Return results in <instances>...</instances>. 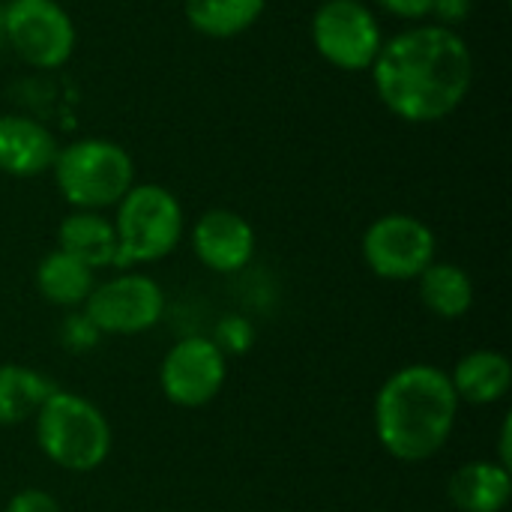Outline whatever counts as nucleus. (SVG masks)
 I'll list each match as a JSON object with an SVG mask.
<instances>
[{"instance_id": "20", "label": "nucleus", "mask_w": 512, "mask_h": 512, "mask_svg": "<svg viewBox=\"0 0 512 512\" xmlns=\"http://www.w3.org/2000/svg\"><path fill=\"white\" fill-rule=\"evenodd\" d=\"M252 342H255V330H252V324H249L246 318L228 315V318L219 321L213 345H216L225 357H228V354H243V351H249Z\"/></svg>"}, {"instance_id": "2", "label": "nucleus", "mask_w": 512, "mask_h": 512, "mask_svg": "<svg viewBox=\"0 0 512 512\" xmlns=\"http://www.w3.org/2000/svg\"><path fill=\"white\" fill-rule=\"evenodd\" d=\"M459 399L450 375L429 363L393 372L375 396V435L381 447L408 465L444 450L453 435Z\"/></svg>"}, {"instance_id": "1", "label": "nucleus", "mask_w": 512, "mask_h": 512, "mask_svg": "<svg viewBox=\"0 0 512 512\" xmlns=\"http://www.w3.org/2000/svg\"><path fill=\"white\" fill-rule=\"evenodd\" d=\"M372 81L381 102L405 123H438L468 96L474 57L468 42L447 24H417L384 39Z\"/></svg>"}, {"instance_id": "16", "label": "nucleus", "mask_w": 512, "mask_h": 512, "mask_svg": "<svg viewBox=\"0 0 512 512\" xmlns=\"http://www.w3.org/2000/svg\"><path fill=\"white\" fill-rule=\"evenodd\" d=\"M417 291H420L423 306L444 321H456L468 315V309L474 306L471 276L459 264H450V261H432L417 276Z\"/></svg>"}, {"instance_id": "7", "label": "nucleus", "mask_w": 512, "mask_h": 512, "mask_svg": "<svg viewBox=\"0 0 512 512\" xmlns=\"http://www.w3.org/2000/svg\"><path fill=\"white\" fill-rule=\"evenodd\" d=\"M3 30L15 54L36 69H57L75 51V24L54 0H9Z\"/></svg>"}, {"instance_id": "11", "label": "nucleus", "mask_w": 512, "mask_h": 512, "mask_svg": "<svg viewBox=\"0 0 512 512\" xmlns=\"http://www.w3.org/2000/svg\"><path fill=\"white\" fill-rule=\"evenodd\" d=\"M192 249L213 273H237L255 255V228L234 210H207L192 228Z\"/></svg>"}, {"instance_id": "17", "label": "nucleus", "mask_w": 512, "mask_h": 512, "mask_svg": "<svg viewBox=\"0 0 512 512\" xmlns=\"http://www.w3.org/2000/svg\"><path fill=\"white\" fill-rule=\"evenodd\" d=\"M96 270H90L87 264H81L78 258L54 249L48 252L39 267H36V291L51 303V306H63V309H78L84 306V300L90 297L96 279Z\"/></svg>"}, {"instance_id": "23", "label": "nucleus", "mask_w": 512, "mask_h": 512, "mask_svg": "<svg viewBox=\"0 0 512 512\" xmlns=\"http://www.w3.org/2000/svg\"><path fill=\"white\" fill-rule=\"evenodd\" d=\"M381 9H387L390 15L396 18H408V21H417V18H426L435 12V3L438 0H375Z\"/></svg>"}, {"instance_id": "22", "label": "nucleus", "mask_w": 512, "mask_h": 512, "mask_svg": "<svg viewBox=\"0 0 512 512\" xmlns=\"http://www.w3.org/2000/svg\"><path fill=\"white\" fill-rule=\"evenodd\" d=\"M3 512H60V504L54 495H48L42 489H21L18 495L9 498Z\"/></svg>"}, {"instance_id": "14", "label": "nucleus", "mask_w": 512, "mask_h": 512, "mask_svg": "<svg viewBox=\"0 0 512 512\" xmlns=\"http://www.w3.org/2000/svg\"><path fill=\"white\" fill-rule=\"evenodd\" d=\"M57 249L78 258L90 270L117 267V234L99 210H75L57 228Z\"/></svg>"}, {"instance_id": "5", "label": "nucleus", "mask_w": 512, "mask_h": 512, "mask_svg": "<svg viewBox=\"0 0 512 512\" xmlns=\"http://www.w3.org/2000/svg\"><path fill=\"white\" fill-rule=\"evenodd\" d=\"M117 267L150 264L171 255L183 237V207L174 192L156 183L132 186L117 201Z\"/></svg>"}, {"instance_id": "15", "label": "nucleus", "mask_w": 512, "mask_h": 512, "mask_svg": "<svg viewBox=\"0 0 512 512\" xmlns=\"http://www.w3.org/2000/svg\"><path fill=\"white\" fill-rule=\"evenodd\" d=\"M450 384H453L459 402L495 405V402H501L510 393V360L504 354H498V351H489V348L471 351V354H465L456 363V369L450 375Z\"/></svg>"}, {"instance_id": "19", "label": "nucleus", "mask_w": 512, "mask_h": 512, "mask_svg": "<svg viewBox=\"0 0 512 512\" xmlns=\"http://www.w3.org/2000/svg\"><path fill=\"white\" fill-rule=\"evenodd\" d=\"M267 0H186L183 12L192 30L210 39H228L249 30L264 15Z\"/></svg>"}, {"instance_id": "21", "label": "nucleus", "mask_w": 512, "mask_h": 512, "mask_svg": "<svg viewBox=\"0 0 512 512\" xmlns=\"http://www.w3.org/2000/svg\"><path fill=\"white\" fill-rule=\"evenodd\" d=\"M99 336H102V333L93 327V321H90L84 312L69 315V318L63 321V327H60V339H63V345H66L69 351H75V354L90 351V348L99 342Z\"/></svg>"}, {"instance_id": "9", "label": "nucleus", "mask_w": 512, "mask_h": 512, "mask_svg": "<svg viewBox=\"0 0 512 512\" xmlns=\"http://www.w3.org/2000/svg\"><path fill=\"white\" fill-rule=\"evenodd\" d=\"M165 294L159 282L141 273H120L102 285H93L84 300V315L93 321L99 333L111 336H135L162 321Z\"/></svg>"}, {"instance_id": "18", "label": "nucleus", "mask_w": 512, "mask_h": 512, "mask_svg": "<svg viewBox=\"0 0 512 512\" xmlns=\"http://www.w3.org/2000/svg\"><path fill=\"white\" fill-rule=\"evenodd\" d=\"M57 387L36 369L3 363L0 366V426H21L39 414Z\"/></svg>"}, {"instance_id": "13", "label": "nucleus", "mask_w": 512, "mask_h": 512, "mask_svg": "<svg viewBox=\"0 0 512 512\" xmlns=\"http://www.w3.org/2000/svg\"><path fill=\"white\" fill-rule=\"evenodd\" d=\"M510 495V468L501 462H468L447 483V498L459 512H501Z\"/></svg>"}, {"instance_id": "8", "label": "nucleus", "mask_w": 512, "mask_h": 512, "mask_svg": "<svg viewBox=\"0 0 512 512\" xmlns=\"http://www.w3.org/2000/svg\"><path fill=\"white\" fill-rule=\"evenodd\" d=\"M363 261L390 282H411L435 261V234L408 213H387L363 234Z\"/></svg>"}, {"instance_id": "3", "label": "nucleus", "mask_w": 512, "mask_h": 512, "mask_svg": "<svg viewBox=\"0 0 512 512\" xmlns=\"http://www.w3.org/2000/svg\"><path fill=\"white\" fill-rule=\"evenodd\" d=\"M36 444L48 462L63 471L90 474L111 453V426L105 414L84 396L54 390L33 417Z\"/></svg>"}, {"instance_id": "6", "label": "nucleus", "mask_w": 512, "mask_h": 512, "mask_svg": "<svg viewBox=\"0 0 512 512\" xmlns=\"http://www.w3.org/2000/svg\"><path fill=\"white\" fill-rule=\"evenodd\" d=\"M315 51L345 72L372 69L384 36L363 0H324L312 15Z\"/></svg>"}, {"instance_id": "4", "label": "nucleus", "mask_w": 512, "mask_h": 512, "mask_svg": "<svg viewBox=\"0 0 512 512\" xmlns=\"http://www.w3.org/2000/svg\"><path fill=\"white\" fill-rule=\"evenodd\" d=\"M60 195L75 210H105L135 186V162L108 138H81L57 150L51 165Z\"/></svg>"}, {"instance_id": "12", "label": "nucleus", "mask_w": 512, "mask_h": 512, "mask_svg": "<svg viewBox=\"0 0 512 512\" xmlns=\"http://www.w3.org/2000/svg\"><path fill=\"white\" fill-rule=\"evenodd\" d=\"M57 138L27 114H0V171L9 177H36L51 171Z\"/></svg>"}, {"instance_id": "10", "label": "nucleus", "mask_w": 512, "mask_h": 512, "mask_svg": "<svg viewBox=\"0 0 512 512\" xmlns=\"http://www.w3.org/2000/svg\"><path fill=\"white\" fill-rule=\"evenodd\" d=\"M159 384L168 402L180 408H201L213 402L225 384V354L213 339H180L162 360Z\"/></svg>"}, {"instance_id": "24", "label": "nucleus", "mask_w": 512, "mask_h": 512, "mask_svg": "<svg viewBox=\"0 0 512 512\" xmlns=\"http://www.w3.org/2000/svg\"><path fill=\"white\" fill-rule=\"evenodd\" d=\"M462 3H471V0H462Z\"/></svg>"}]
</instances>
